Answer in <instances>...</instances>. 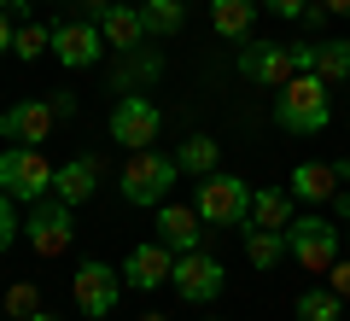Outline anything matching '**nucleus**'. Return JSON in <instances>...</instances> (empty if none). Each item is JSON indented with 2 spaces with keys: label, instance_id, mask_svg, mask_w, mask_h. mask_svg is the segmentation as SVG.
<instances>
[{
  "label": "nucleus",
  "instance_id": "1",
  "mask_svg": "<svg viewBox=\"0 0 350 321\" xmlns=\"http://www.w3.org/2000/svg\"><path fill=\"white\" fill-rule=\"evenodd\" d=\"M275 123L286 135H327L333 123V99H327V82L315 70L292 76L286 88H275Z\"/></svg>",
  "mask_w": 350,
  "mask_h": 321
},
{
  "label": "nucleus",
  "instance_id": "2",
  "mask_svg": "<svg viewBox=\"0 0 350 321\" xmlns=\"http://www.w3.org/2000/svg\"><path fill=\"white\" fill-rule=\"evenodd\" d=\"M175 181H181V164H175V152H158V146L129 152L123 175H117L123 198H129V205H140V210H158L163 198H170V187H175Z\"/></svg>",
  "mask_w": 350,
  "mask_h": 321
},
{
  "label": "nucleus",
  "instance_id": "3",
  "mask_svg": "<svg viewBox=\"0 0 350 321\" xmlns=\"http://www.w3.org/2000/svg\"><path fill=\"white\" fill-rule=\"evenodd\" d=\"M199 216L204 228H222V234H245L251 228V181L245 175H199Z\"/></svg>",
  "mask_w": 350,
  "mask_h": 321
},
{
  "label": "nucleus",
  "instance_id": "4",
  "mask_svg": "<svg viewBox=\"0 0 350 321\" xmlns=\"http://www.w3.org/2000/svg\"><path fill=\"white\" fill-rule=\"evenodd\" d=\"M338 246H345V228H338L333 216H292L286 251H292V263H298V269L327 274V269L338 263Z\"/></svg>",
  "mask_w": 350,
  "mask_h": 321
},
{
  "label": "nucleus",
  "instance_id": "5",
  "mask_svg": "<svg viewBox=\"0 0 350 321\" xmlns=\"http://www.w3.org/2000/svg\"><path fill=\"white\" fill-rule=\"evenodd\" d=\"M53 175H59V170L47 164L41 146H6V152H0V193L24 198V205H36V198L53 193Z\"/></svg>",
  "mask_w": 350,
  "mask_h": 321
},
{
  "label": "nucleus",
  "instance_id": "6",
  "mask_svg": "<svg viewBox=\"0 0 350 321\" xmlns=\"http://www.w3.org/2000/svg\"><path fill=\"white\" fill-rule=\"evenodd\" d=\"M24 234H29V246H36V257H59V251H70V240H76V210L64 205L59 193H47V198L29 205Z\"/></svg>",
  "mask_w": 350,
  "mask_h": 321
},
{
  "label": "nucleus",
  "instance_id": "7",
  "mask_svg": "<svg viewBox=\"0 0 350 321\" xmlns=\"http://www.w3.org/2000/svg\"><path fill=\"white\" fill-rule=\"evenodd\" d=\"M111 140L123 152H146L152 140H158V129H163V112L152 105L146 94H117V105H111Z\"/></svg>",
  "mask_w": 350,
  "mask_h": 321
},
{
  "label": "nucleus",
  "instance_id": "8",
  "mask_svg": "<svg viewBox=\"0 0 350 321\" xmlns=\"http://www.w3.org/2000/svg\"><path fill=\"white\" fill-rule=\"evenodd\" d=\"M175 298H181V304H216V298L228 292V269L222 263L211 257V251H181V257H175Z\"/></svg>",
  "mask_w": 350,
  "mask_h": 321
},
{
  "label": "nucleus",
  "instance_id": "9",
  "mask_svg": "<svg viewBox=\"0 0 350 321\" xmlns=\"http://www.w3.org/2000/svg\"><path fill=\"white\" fill-rule=\"evenodd\" d=\"M70 298H76V309H82L88 321H105L117 309V298H123V269H111V263H82L76 269V281H70Z\"/></svg>",
  "mask_w": 350,
  "mask_h": 321
},
{
  "label": "nucleus",
  "instance_id": "10",
  "mask_svg": "<svg viewBox=\"0 0 350 321\" xmlns=\"http://www.w3.org/2000/svg\"><path fill=\"white\" fill-rule=\"evenodd\" d=\"M239 76L257 82V88H286L292 76H298L292 47L286 41H245V47H239Z\"/></svg>",
  "mask_w": 350,
  "mask_h": 321
},
{
  "label": "nucleus",
  "instance_id": "11",
  "mask_svg": "<svg viewBox=\"0 0 350 321\" xmlns=\"http://www.w3.org/2000/svg\"><path fill=\"white\" fill-rule=\"evenodd\" d=\"M53 53H59L64 70H94L105 59V36H100V24L70 18V24H53Z\"/></svg>",
  "mask_w": 350,
  "mask_h": 321
},
{
  "label": "nucleus",
  "instance_id": "12",
  "mask_svg": "<svg viewBox=\"0 0 350 321\" xmlns=\"http://www.w3.org/2000/svg\"><path fill=\"white\" fill-rule=\"evenodd\" d=\"M53 123H59L53 99H18V105L0 112V135H6V146H41V140L53 135Z\"/></svg>",
  "mask_w": 350,
  "mask_h": 321
},
{
  "label": "nucleus",
  "instance_id": "13",
  "mask_svg": "<svg viewBox=\"0 0 350 321\" xmlns=\"http://www.w3.org/2000/svg\"><path fill=\"white\" fill-rule=\"evenodd\" d=\"M170 281H175V251L163 240H140L123 257V286H135V292H158Z\"/></svg>",
  "mask_w": 350,
  "mask_h": 321
},
{
  "label": "nucleus",
  "instance_id": "14",
  "mask_svg": "<svg viewBox=\"0 0 350 321\" xmlns=\"http://www.w3.org/2000/svg\"><path fill=\"white\" fill-rule=\"evenodd\" d=\"M199 228H204L199 205H175V198H163L158 216H152V240H163L175 257H181V251H199Z\"/></svg>",
  "mask_w": 350,
  "mask_h": 321
},
{
  "label": "nucleus",
  "instance_id": "15",
  "mask_svg": "<svg viewBox=\"0 0 350 321\" xmlns=\"http://www.w3.org/2000/svg\"><path fill=\"white\" fill-rule=\"evenodd\" d=\"M100 175H105V164L94 158V152H82V158H70V164H59V175H53V193L64 198V205H88V198L100 193Z\"/></svg>",
  "mask_w": 350,
  "mask_h": 321
},
{
  "label": "nucleus",
  "instance_id": "16",
  "mask_svg": "<svg viewBox=\"0 0 350 321\" xmlns=\"http://www.w3.org/2000/svg\"><path fill=\"white\" fill-rule=\"evenodd\" d=\"M100 36H105V47L111 53H129V47H146V18H140V0H117L111 12L100 18Z\"/></svg>",
  "mask_w": 350,
  "mask_h": 321
},
{
  "label": "nucleus",
  "instance_id": "17",
  "mask_svg": "<svg viewBox=\"0 0 350 321\" xmlns=\"http://www.w3.org/2000/svg\"><path fill=\"white\" fill-rule=\"evenodd\" d=\"M292 198H304V205H333V198H338V187H345V181H338V170H333V164H292Z\"/></svg>",
  "mask_w": 350,
  "mask_h": 321
},
{
  "label": "nucleus",
  "instance_id": "18",
  "mask_svg": "<svg viewBox=\"0 0 350 321\" xmlns=\"http://www.w3.org/2000/svg\"><path fill=\"white\" fill-rule=\"evenodd\" d=\"M257 24V0H211V29L222 41H251Z\"/></svg>",
  "mask_w": 350,
  "mask_h": 321
},
{
  "label": "nucleus",
  "instance_id": "19",
  "mask_svg": "<svg viewBox=\"0 0 350 321\" xmlns=\"http://www.w3.org/2000/svg\"><path fill=\"white\" fill-rule=\"evenodd\" d=\"M158 76H163V59H158V53H152V47H129L111 82H117V94H140V88L158 82Z\"/></svg>",
  "mask_w": 350,
  "mask_h": 321
},
{
  "label": "nucleus",
  "instance_id": "20",
  "mask_svg": "<svg viewBox=\"0 0 350 321\" xmlns=\"http://www.w3.org/2000/svg\"><path fill=\"white\" fill-rule=\"evenodd\" d=\"M245 263L251 269H280V257H292L286 251V228H245Z\"/></svg>",
  "mask_w": 350,
  "mask_h": 321
},
{
  "label": "nucleus",
  "instance_id": "21",
  "mask_svg": "<svg viewBox=\"0 0 350 321\" xmlns=\"http://www.w3.org/2000/svg\"><path fill=\"white\" fill-rule=\"evenodd\" d=\"M251 228H292V198L280 187H251Z\"/></svg>",
  "mask_w": 350,
  "mask_h": 321
},
{
  "label": "nucleus",
  "instance_id": "22",
  "mask_svg": "<svg viewBox=\"0 0 350 321\" xmlns=\"http://www.w3.org/2000/svg\"><path fill=\"white\" fill-rule=\"evenodd\" d=\"M146 36H181L187 29V0H140Z\"/></svg>",
  "mask_w": 350,
  "mask_h": 321
},
{
  "label": "nucleus",
  "instance_id": "23",
  "mask_svg": "<svg viewBox=\"0 0 350 321\" xmlns=\"http://www.w3.org/2000/svg\"><path fill=\"white\" fill-rule=\"evenodd\" d=\"M216 158H222V146H216L211 135H187L181 146H175V164H181V175H216Z\"/></svg>",
  "mask_w": 350,
  "mask_h": 321
},
{
  "label": "nucleus",
  "instance_id": "24",
  "mask_svg": "<svg viewBox=\"0 0 350 321\" xmlns=\"http://www.w3.org/2000/svg\"><path fill=\"white\" fill-rule=\"evenodd\" d=\"M292 309H298V321H338L345 316V298H338L333 286H304Z\"/></svg>",
  "mask_w": 350,
  "mask_h": 321
},
{
  "label": "nucleus",
  "instance_id": "25",
  "mask_svg": "<svg viewBox=\"0 0 350 321\" xmlns=\"http://www.w3.org/2000/svg\"><path fill=\"white\" fill-rule=\"evenodd\" d=\"M315 76H321L327 88L350 82V41H315Z\"/></svg>",
  "mask_w": 350,
  "mask_h": 321
},
{
  "label": "nucleus",
  "instance_id": "26",
  "mask_svg": "<svg viewBox=\"0 0 350 321\" xmlns=\"http://www.w3.org/2000/svg\"><path fill=\"white\" fill-rule=\"evenodd\" d=\"M41 53H53V24H18L12 59H41Z\"/></svg>",
  "mask_w": 350,
  "mask_h": 321
},
{
  "label": "nucleus",
  "instance_id": "27",
  "mask_svg": "<svg viewBox=\"0 0 350 321\" xmlns=\"http://www.w3.org/2000/svg\"><path fill=\"white\" fill-rule=\"evenodd\" d=\"M0 309H6L12 321H24V316H36V309H41V292L29 281H12V286H6V298H0Z\"/></svg>",
  "mask_w": 350,
  "mask_h": 321
},
{
  "label": "nucleus",
  "instance_id": "28",
  "mask_svg": "<svg viewBox=\"0 0 350 321\" xmlns=\"http://www.w3.org/2000/svg\"><path fill=\"white\" fill-rule=\"evenodd\" d=\"M12 205H18L12 193H0V251H12V240L24 234V222H18V210H12Z\"/></svg>",
  "mask_w": 350,
  "mask_h": 321
},
{
  "label": "nucleus",
  "instance_id": "29",
  "mask_svg": "<svg viewBox=\"0 0 350 321\" xmlns=\"http://www.w3.org/2000/svg\"><path fill=\"white\" fill-rule=\"evenodd\" d=\"M327 286H333V292H338V298H345V304H350V257L327 269Z\"/></svg>",
  "mask_w": 350,
  "mask_h": 321
},
{
  "label": "nucleus",
  "instance_id": "30",
  "mask_svg": "<svg viewBox=\"0 0 350 321\" xmlns=\"http://www.w3.org/2000/svg\"><path fill=\"white\" fill-rule=\"evenodd\" d=\"M262 6H269L275 18H304V6H310V0H262Z\"/></svg>",
  "mask_w": 350,
  "mask_h": 321
},
{
  "label": "nucleus",
  "instance_id": "31",
  "mask_svg": "<svg viewBox=\"0 0 350 321\" xmlns=\"http://www.w3.org/2000/svg\"><path fill=\"white\" fill-rule=\"evenodd\" d=\"M12 24H18V18H12V12H6V6H0V59H6V53H12V36H18V29H12Z\"/></svg>",
  "mask_w": 350,
  "mask_h": 321
},
{
  "label": "nucleus",
  "instance_id": "32",
  "mask_svg": "<svg viewBox=\"0 0 350 321\" xmlns=\"http://www.w3.org/2000/svg\"><path fill=\"white\" fill-rule=\"evenodd\" d=\"M76 6H82V18H88V24H100V18L117 6V0H76Z\"/></svg>",
  "mask_w": 350,
  "mask_h": 321
},
{
  "label": "nucleus",
  "instance_id": "33",
  "mask_svg": "<svg viewBox=\"0 0 350 321\" xmlns=\"http://www.w3.org/2000/svg\"><path fill=\"white\" fill-rule=\"evenodd\" d=\"M292 64H298V76H304V70H315V41H304V47H292Z\"/></svg>",
  "mask_w": 350,
  "mask_h": 321
},
{
  "label": "nucleus",
  "instance_id": "34",
  "mask_svg": "<svg viewBox=\"0 0 350 321\" xmlns=\"http://www.w3.org/2000/svg\"><path fill=\"white\" fill-rule=\"evenodd\" d=\"M333 222H338V228L350 222V187H338V198H333Z\"/></svg>",
  "mask_w": 350,
  "mask_h": 321
},
{
  "label": "nucleus",
  "instance_id": "35",
  "mask_svg": "<svg viewBox=\"0 0 350 321\" xmlns=\"http://www.w3.org/2000/svg\"><path fill=\"white\" fill-rule=\"evenodd\" d=\"M321 6H327L333 18H350V0H321Z\"/></svg>",
  "mask_w": 350,
  "mask_h": 321
},
{
  "label": "nucleus",
  "instance_id": "36",
  "mask_svg": "<svg viewBox=\"0 0 350 321\" xmlns=\"http://www.w3.org/2000/svg\"><path fill=\"white\" fill-rule=\"evenodd\" d=\"M333 170H338V181H350V158H338V164H333Z\"/></svg>",
  "mask_w": 350,
  "mask_h": 321
},
{
  "label": "nucleus",
  "instance_id": "37",
  "mask_svg": "<svg viewBox=\"0 0 350 321\" xmlns=\"http://www.w3.org/2000/svg\"><path fill=\"white\" fill-rule=\"evenodd\" d=\"M24 321H59V316H53V309H36V316H24Z\"/></svg>",
  "mask_w": 350,
  "mask_h": 321
},
{
  "label": "nucleus",
  "instance_id": "38",
  "mask_svg": "<svg viewBox=\"0 0 350 321\" xmlns=\"http://www.w3.org/2000/svg\"><path fill=\"white\" fill-rule=\"evenodd\" d=\"M140 321H163V316H140Z\"/></svg>",
  "mask_w": 350,
  "mask_h": 321
},
{
  "label": "nucleus",
  "instance_id": "39",
  "mask_svg": "<svg viewBox=\"0 0 350 321\" xmlns=\"http://www.w3.org/2000/svg\"><path fill=\"white\" fill-rule=\"evenodd\" d=\"M345 246H350V222H345Z\"/></svg>",
  "mask_w": 350,
  "mask_h": 321
},
{
  "label": "nucleus",
  "instance_id": "40",
  "mask_svg": "<svg viewBox=\"0 0 350 321\" xmlns=\"http://www.w3.org/2000/svg\"><path fill=\"white\" fill-rule=\"evenodd\" d=\"M204 321H222V316H204Z\"/></svg>",
  "mask_w": 350,
  "mask_h": 321
},
{
  "label": "nucleus",
  "instance_id": "41",
  "mask_svg": "<svg viewBox=\"0 0 350 321\" xmlns=\"http://www.w3.org/2000/svg\"><path fill=\"white\" fill-rule=\"evenodd\" d=\"M29 6H41V0H29Z\"/></svg>",
  "mask_w": 350,
  "mask_h": 321
}]
</instances>
